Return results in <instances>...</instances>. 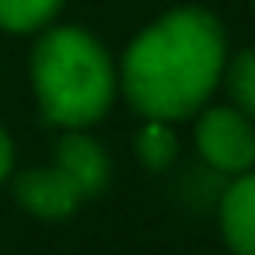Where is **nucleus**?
Returning a JSON list of instances; mask_svg holds the SVG:
<instances>
[{
    "mask_svg": "<svg viewBox=\"0 0 255 255\" xmlns=\"http://www.w3.org/2000/svg\"><path fill=\"white\" fill-rule=\"evenodd\" d=\"M227 67V42L206 7H175L147 25L123 56V91L143 119L196 116Z\"/></svg>",
    "mask_w": 255,
    "mask_h": 255,
    "instance_id": "f257e3e1",
    "label": "nucleus"
},
{
    "mask_svg": "<svg viewBox=\"0 0 255 255\" xmlns=\"http://www.w3.org/2000/svg\"><path fill=\"white\" fill-rule=\"evenodd\" d=\"M32 84L49 123L84 129L98 123L116 98V67L105 46L74 25L49 28L32 53Z\"/></svg>",
    "mask_w": 255,
    "mask_h": 255,
    "instance_id": "f03ea898",
    "label": "nucleus"
},
{
    "mask_svg": "<svg viewBox=\"0 0 255 255\" xmlns=\"http://www.w3.org/2000/svg\"><path fill=\"white\" fill-rule=\"evenodd\" d=\"M196 150L210 168L245 175L255 164V123L234 105L203 109L196 116Z\"/></svg>",
    "mask_w": 255,
    "mask_h": 255,
    "instance_id": "7ed1b4c3",
    "label": "nucleus"
},
{
    "mask_svg": "<svg viewBox=\"0 0 255 255\" xmlns=\"http://www.w3.org/2000/svg\"><path fill=\"white\" fill-rule=\"evenodd\" d=\"M56 168L74 182V189L84 199L88 196H98L109 185V175H112V164H109L105 147L98 140L84 136L81 129H70L56 143Z\"/></svg>",
    "mask_w": 255,
    "mask_h": 255,
    "instance_id": "20e7f679",
    "label": "nucleus"
},
{
    "mask_svg": "<svg viewBox=\"0 0 255 255\" xmlns=\"http://www.w3.org/2000/svg\"><path fill=\"white\" fill-rule=\"evenodd\" d=\"M14 192H18V203H21L28 213L46 217V220L70 217V213L77 210V203L84 199V196L74 189V182H70L56 164H49V168H35V171H25V175L18 178Z\"/></svg>",
    "mask_w": 255,
    "mask_h": 255,
    "instance_id": "39448f33",
    "label": "nucleus"
},
{
    "mask_svg": "<svg viewBox=\"0 0 255 255\" xmlns=\"http://www.w3.org/2000/svg\"><path fill=\"white\" fill-rule=\"evenodd\" d=\"M220 234L231 255H255V171L238 175L220 196Z\"/></svg>",
    "mask_w": 255,
    "mask_h": 255,
    "instance_id": "423d86ee",
    "label": "nucleus"
},
{
    "mask_svg": "<svg viewBox=\"0 0 255 255\" xmlns=\"http://www.w3.org/2000/svg\"><path fill=\"white\" fill-rule=\"evenodd\" d=\"M136 157L143 168L150 171H164L175 157H178V136L171 129V123L164 119H147L136 133Z\"/></svg>",
    "mask_w": 255,
    "mask_h": 255,
    "instance_id": "0eeeda50",
    "label": "nucleus"
},
{
    "mask_svg": "<svg viewBox=\"0 0 255 255\" xmlns=\"http://www.w3.org/2000/svg\"><path fill=\"white\" fill-rule=\"evenodd\" d=\"M63 0H0V28L4 32H35L53 21Z\"/></svg>",
    "mask_w": 255,
    "mask_h": 255,
    "instance_id": "6e6552de",
    "label": "nucleus"
},
{
    "mask_svg": "<svg viewBox=\"0 0 255 255\" xmlns=\"http://www.w3.org/2000/svg\"><path fill=\"white\" fill-rule=\"evenodd\" d=\"M227 91L234 98V109L255 123V49H241L227 67Z\"/></svg>",
    "mask_w": 255,
    "mask_h": 255,
    "instance_id": "1a4fd4ad",
    "label": "nucleus"
},
{
    "mask_svg": "<svg viewBox=\"0 0 255 255\" xmlns=\"http://www.w3.org/2000/svg\"><path fill=\"white\" fill-rule=\"evenodd\" d=\"M11 161H14V147H11V136L0 129V182L7 178V171H11Z\"/></svg>",
    "mask_w": 255,
    "mask_h": 255,
    "instance_id": "9d476101",
    "label": "nucleus"
},
{
    "mask_svg": "<svg viewBox=\"0 0 255 255\" xmlns=\"http://www.w3.org/2000/svg\"><path fill=\"white\" fill-rule=\"evenodd\" d=\"M252 7H255V0H252Z\"/></svg>",
    "mask_w": 255,
    "mask_h": 255,
    "instance_id": "9b49d317",
    "label": "nucleus"
}]
</instances>
